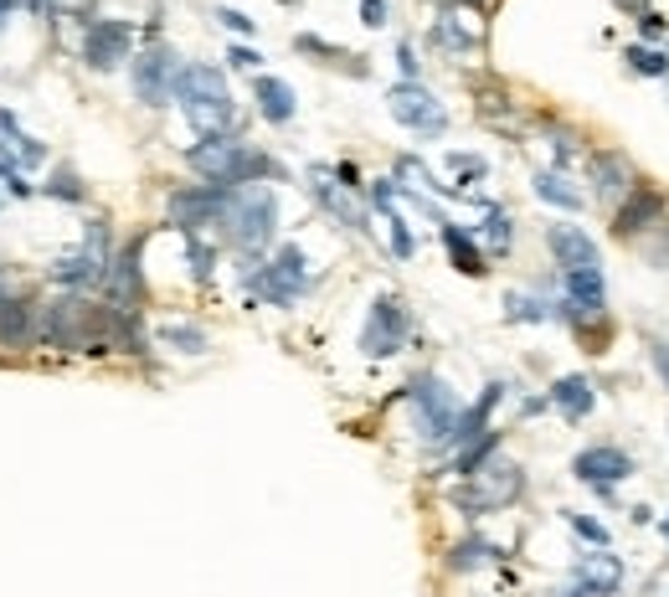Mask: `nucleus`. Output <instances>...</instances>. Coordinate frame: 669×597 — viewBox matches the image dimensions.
I'll list each match as a JSON object with an SVG mask.
<instances>
[{"label": "nucleus", "mask_w": 669, "mask_h": 597, "mask_svg": "<svg viewBox=\"0 0 669 597\" xmlns=\"http://www.w3.org/2000/svg\"><path fill=\"white\" fill-rule=\"evenodd\" d=\"M186 165L201 175L206 186H263V181H278V160L253 150L242 134H217V139H201L191 145Z\"/></svg>", "instance_id": "f257e3e1"}, {"label": "nucleus", "mask_w": 669, "mask_h": 597, "mask_svg": "<svg viewBox=\"0 0 669 597\" xmlns=\"http://www.w3.org/2000/svg\"><path fill=\"white\" fill-rule=\"evenodd\" d=\"M175 103H181L186 124L201 134V139H217V134H237L232 124V93H227V78L217 67L206 62H186L181 73H175Z\"/></svg>", "instance_id": "f03ea898"}, {"label": "nucleus", "mask_w": 669, "mask_h": 597, "mask_svg": "<svg viewBox=\"0 0 669 597\" xmlns=\"http://www.w3.org/2000/svg\"><path fill=\"white\" fill-rule=\"evenodd\" d=\"M222 232L237 253L258 258L278 232V191L273 186H232L227 212H222Z\"/></svg>", "instance_id": "7ed1b4c3"}, {"label": "nucleus", "mask_w": 669, "mask_h": 597, "mask_svg": "<svg viewBox=\"0 0 669 597\" xmlns=\"http://www.w3.org/2000/svg\"><path fill=\"white\" fill-rule=\"evenodd\" d=\"M525 489V469L510 459V453H489L484 464H474L464 474V484L453 489V505L469 510V515H489V510H510Z\"/></svg>", "instance_id": "20e7f679"}, {"label": "nucleus", "mask_w": 669, "mask_h": 597, "mask_svg": "<svg viewBox=\"0 0 669 597\" xmlns=\"http://www.w3.org/2000/svg\"><path fill=\"white\" fill-rule=\"evenodd\" d=\"M407 402H412L417 438L428 443V448H453L459 423H464V407H459V397H453V386L438 381V376H417L407 386Z\"/></svg>", "instance_id": "39448f33"}, {"label": "nucleus", "mask_w": 669, "mask_h": 597, "mask_svg": "<svg viewBox=\"0 0 669 597\" xmlns=\"http://www.w3.org/2000/svg\"><path fill=\"white\" fill-rule=\"evenodd\" d=\"M109 263H114V253H109V222H88V237H83V248H73V253H62V258H52V268H47V278L57 289H67V294H103V278H109Z\"/></svg>", "instance_id": "423d86ee"}, {"label": "nucleus", "mask_w": 669, "mask_h": 597, "mask_svg": "<svg viewBox=\"0 0 669 597\" xmlns=\"http://www.w3.org/2000/svg\"><path fill=\"white\" fill-rule=\"evenodd\" d=\"M309 284H314V273H309V258H304L299 242H284V248H278L263 268H253V289L268 304H278V309H289Z\"/></svg>", "instance_id": "0eeeda50"}, {"label": "nucleus", "mask_w": 669, "mask_h": 597, "mask_svg": "<svg viewBox=\"0 0 669 597\" xmlns=\"http://www.w3.org/2000/svg\"><path fill=\"white\" fill-rule=\"evenodd\" d=\"M407 335H412V314H407V304H402L397 294H381V299L371 304V314H366L361 350H366L371 361H386V356H397V350L407 345Z\"/></svg>", "instance_id": "6e6552de"}, {"label": "nucleus", "mask_w": 669, "mask_h": 597, "mask_svg": "<svg viewBox=\"0 0 669 597\" xmlns=\"http://www.w3.org/2000/svg\"><path fill=\"white\" fill-rule=\"evenodd\" d=\"M227 191L232 186H186L170 196V227L181 237H201L206 227H222V212H227Z\"/></svg>", "instance_id": "1a4fd4ad"}, {"label": "nucleus", "mask_w": 669, "mask_h": 597, "mask_svg": "<svg viewBox=\"0 0 669 597\" xmlns=\"http://www.w3.org/2000/svg\"><path fill=\"white\" fill-rule=\"evenodd\" d=\"M175 73H181V62L165 42H150L129 62V78H134V98L145 103V109H165L170 93H175Z\"/></svg>", "instance_id": "9d476101"}, {"label": "nucleus", "mask_w": 669, "mask_h": 597, "mask_svg": "<svg viewBox=\"0 0 669 597\" xmlns=\"http://www.w3.org/2000/svg\"><path fill=\"white\" fill-rule=\"evenodd\" d=\"M386 109H392V119L412 134H443L448 129V109L422 83H397L386 93Z\"/></svg>", "instance_id": "9b49d317"}, {"label": "nucleus", "mask_w": 669, "mask_h": 597, "mask_svg": "<svg viewBox=\"0 0 669 597\" xmlns=\"http://www.w3.org/2000/svg\"><path fill=\"white\" fill-rule=\"evenodd\" d=\"M83 62L93 67V73H114V67L134 62V26L129 21H88Z\"/></svg>", "instance_id": "f8f14e48"}, {"label": "nucleus", "mask_w": 669, "mask_h": 597, "mask_svg": "<svg viewBox=\"0 0 669 597\" xmlns=\"http://www.w3.org/2000/svg\"><path fill=\"white\" fill-rule=\"evenodd\" d=\"M572 474H577L587 489H597L603 500H613V489L633 474V459H628L618 443H592V448H582L577 459H572Z\"/></svg>", "instance_id": "ddd939ff"}, {"label": "nucleus", "mask_w": 669, "mask_h": 597, "mask_svg": "<svg viewBox=\"0 0 669 597\" xmlns=\"http://www.w3.org/2000/svg\"><path fill=\"white\" fill-rule=\"evenodd\" d=\"M139 299H145V273H139V242H129L124 253H114L109 278H103V304L114 314H139Z\"/></svg>", "instance_id": "4468645a"}, {"label": "nucleus", "mask_w": 669, "mask_h": 597, "mask_svg": "<svg viewBox=\"0 0 669 597\" xmlns=\"http://www.w3.org/2000/svg\"><path fill=\"white\" fill-rule=\"evenodd\" d=\"M309 196L320 201L340 227H350V232H371V227H366V212H361V201H356V191H350L340 175H330V170L314 165V170H309Z\"/></svg>", "instance_id": "2eb2a0df"}, {"label": "nucleus", "mask_w": 669, "mask_h": 597, "mask_svg": "<svg viewBox=\"0 0 669 597\" xmlns=\"http://www.w3.org/2000/svg\"><path fill=\"white\" fill-rule=\"evenodd\" d=\"M659 217H664V191L639 181V186H633V191L613 206V232H618V237H639V232L654 227Z\"/></svg>", "instance_id": "dca6fc26"}, {"label": "nucleus", "mask_w": 669, "mask_h": 597, "mask_svg": "<svg viewBox=\"0 0 669 597\" xmlns=\"http://www.w3.org/2000/svg\"><path fill=\"white\" fill-rule=\"evenodd\" d=\"M587 175H592V191H597V201H603V206H618L633 186H639V181H633V165L618 150H597L587 160Z\"/></svg>", "instance_id": "f3484780"}, {"label": "nucleus", "mask_w": 669, "mask_h": 597, "mask_svg": "<svg viewBox=\"0 0 669 597\" xmlns=\"http://www.w3.org/2000/svg\"><path fill=\"white\" fill-rule=\"evenodd\" d=\"M572 582H577L587 597H618V587H623V561H618L608 546H603V551H587V556L577 561Z\"/></svg>", "instance_id": "a211bd4d"}, {"label": "nucleus", "mask_w": 669, "mask_h": 597, "mask_svg": "<svg viewBox=\"0 0 669 597\" xmlns=\"http://www.w3.org/2000/svg\"><path fill=\"white\" fill-rule=\"evenodd\" d=\"M31 340H37V299H0V350H26Z\"/></svg>", "instance_id": "6ab92c4d"}, {"label": "nucleus", "mask_w": 669, "mask_h": 597, "mask_svg": "<svg viewBox=\"0 0 669 597\" xmlns=\"http://www.w3.org/2000/svg\"><path fill=\"white\" fill-rule=\"evenodd\" d=\"M546 248L551 258L561 263V273H572V268H597V242L582 232V227H546Z\"/></svg>", "instance_id": "aec40b11"}, {"label": "nucleus", "mask_w": 669, "mask_h": 597, "mask_svg": "<svg viewBox=\"0 0 669 597\" xmlns=\"http://www.w3.org/2000/svg\"><path fill=\"white\" fill-rule=\"evenodd\" d=\"M479 42H484V26L474 16H464V11H443L438 26H433V47H443L453 57H469Z\"/></svg>", "instance_id": "412c9836"}, {"label": "nucleus", "mask_w": 669, "mask_h": 597, "mask_svg": "<svg viewBox=\"0 0 669 597\" xmlns=\"http://www.w3.org/2000/svg\"><path fill=\"white\" fill-rule=\"evenodd\" d=\"M0 160H11L16 170H21V165H42V160H47V145H42V139H31V134L16 124V114H11V109H0Z\"/></svg>", "instance_id": "4be33fe9"}, {"label": "nucleus", "mask_w": 669, "mask_h": 597, "mask_svg": "<svg viewBox=\"0 0 669 597\" xmlns=\"http://www.w3.org/2000/svg\"><path fill=\"white\" fill-rule=\"evenodd\" d=\"M253 98H258V114H263L268 124H289V119L299 114L294 88H289L284 78H273V73H258V78H253Z\"/></svg>", "instance_id": "5701e85b"}, {"label": "nucleus", "mask_w": 669, "mask_h": 597, "mask_svg": "<svg viewBox=\"0 0 669 597\" xmlns=\"http://www.w3.org/2000/svg\"><path fill=\"white\" fill-rule=\"evenodd\" d=\"M567 423H582V417L597 407V392H592V381L587 376H556L551 381V397H546Z\"/></svg>", "instance_id": "b1692460"}, {"label": "nucleus", "mask_w": 669, "mask_h": 597, "mask_svg": "<svg viewBox=\"0 0 669 597\" xmlns=\"http://www.w3.org/2000/svg\"><path fill=\"white\" fill-rule=\"evenodd\" d=\"M438 237H443V248H448V258H453V268H459V273H469V278H479L484 273V248H479V242L459 227V222H438Z\"/></svg>", "instance_id": "393cba45"}, {"label": "nucleus", "mask_w": 669, "mask_h": 597, "mask_svg": "<svg viewBox=\"0 0 669 597\" xmlns=\"http://www.w3.org/2000/svg\"><path fill=\"white\" fill-rule=\"evenodd\" d=\"M536 196L561 212H582V191L567 181V170H536Z\"/></svg>", "instance_id": "a878e982"}, {"label": "nucleus", "mask_w": 669, "mask_h": 597, "mask_svg": "<svg viewBox=\"0 0 669 597\" xmlns=\"http://www.w3.org/2000/svg\"><path fill=\"white\" fill-rule=\"evenodd\" d=\"M479 242H484L489 253H510V242H515V222H510V212L489 206V217H484V227H479Z\"/></svg>", "instance_id": "bb28decb"}, {"label": "nucleus", "mask_w": 669, "mask_h": 597, "mask_svg": "<svg viewBox=\"0 0 669 597\" xmlns=\"http://www.w3.org/2000/svg\"><path fill=\"white\" fill-rule=\"evenodd\" d=\"M489 561H495V546L479 541V536H469V541H459V546L448 551V567L453 572H479V567H489Z\"/></svg>", "instance_id": "cd10ccee"}, {"label": "nucleus", "mask_w": 669, "mask_h": 597, "mask_svg": "<svg viewBox=\"0 0 669 597\" xmlns=\"http://www.w3.org/2000/svg\"><path fill=\"white\" fill-rule=\"evenodd\" d=\"M155 335H160L170 350H186V356H201V350H206V330H196V325H181V320H165Z\"/></svg>", "instance_id": "c85d7f7f"}, {"label": "nucleus", "mask_w": 669, "mask_h": 597, "mask_svg": "<svg viewBox=\"0 0 669 597\" xmlns=\"http://www.w3.org/2000/svg\"><path fill=\"white\" fill-rule=\"evenodd\" d=\"M42 191H47L52 201H67V206H83V201H88L83 175H78V170H67V165H62V170H52V181H47Z\"/></svg>", "instance_id": "c756f323"}, {"label": "nucleus", "mask_w": 669, "mask_h": 597, "mask_svg": "<svg viewBox=\"0 0 669 597\" xmlns=\"http://www.w3.org/2000/svg\"><path fill=\"white\" fill-rule=\"evenodd\" d=\"M479 119H489V124L505 129V134H515V129H520V114L510 109V103H505L500 93H479Z\"/></svg>", "instance_id": "7c9ffc66"}, {"label": "nucleus", "mask_w": 669, "mask_h": 597, "mask_svg": "<svg viewBox=\"0 0 669 597\" xmlns=\"http://www.w3.org/2000/svg\"><path fill=\"white\" fill-rule=\"evenodd\" d=\"M505 320H525V325H541L546 320V304L541 299H531V294H505Z\"/></svg>", "instance_id": "2f4dec72"}, {"label": "nucleus", "mask_w": 669, "mask_h": 597, "mask_svg": "<svg viewBox=\"0 0 669 597\" xmlns=\"http://www.w3.org/2000/svg\"><path fill=\"white\" fill-rule=\"evenodd\" d=\"M628 67L639 78H664L669 73V52H654V47H633L628 52Z\"/></svg>", "instance_id": "473e14b6"}, {"label": "nucleus", "mask_w": 669, "mask_h": 597, "mask_svg": "<svg viewBox=\"0 0 669 597\" xmlns=\"http://www.w3.org/2000/svg\"><path fill=\"white\" fill-rule=\"evenodd\" d=\"M567 525H572V531H577L582 541H592L597 551L608 546V525H603V520H592V515H577V510H567Z\"/></svg>", "instance_id": "72a5a7b5"}, {"label": "nucleus", "mask_w": 669, "mask_h": 597, "mask_svg": "<svg viewBox=\"0 0 669 597\" xmlns=\"http://www.w3.org/2000/svg\"><path fill=\"white\" fill-rule=\"evenodd\" d=\"M546 134H551V145H556V160L567 165V160L577 155V134H572V129H561V124H546Z\"/></svg>", "instance_id": "f704fd0d"}, {"label": "nucleus", "mask_w": 669, "mask_h": 597, "mask_svg": "<svg viewBox=\"0 0 669 597\" xmlns=\"http://www.w3.org/2000/svg\"><path fill=\"white\" fill-rule=\"evenodd\" d=\"M217 21H222L227 31H237V37H253V31H258V21H253V16H242V11H232V6H222V11H217Z\"/></svg>", "instance_id": "c9c22d12"}, {"label": "nucleus", "mask_w": 669, "mask_h": 597, "mask_svg": "<svg viewBox=\"0 0 669 597\" xmlns=\"http://www.w3.org/2000/svg\"><path fill=\"white\" fill-rule=\"evenodd\" d=\"M47 11L73 16V21H88V16H93V0H47Z\"/></svg>", "instance_id": "e433bc0d"}, {"label": "nucleus", "mask_w": 669, "mask_h": 597, "mask_svg": "<svg viewBox=\"0 0 669 597\" xmlns=\"http://www.w3.org/2000/svg\"><path fill=\"white\" fill-rule=\"evenodd\" d=\"M453 170H459L464 186H469V181H479V175H484V160L479 155H453Z\"/></svg>", "instance_id": "4c0bfd02"}, {"label": "nucleus", "mask_w": 669, "mask_h": 597, "mask_svg": "<svg viewBox=\"0 0 669 597\" xmlns=\"http://www.w3.org/2000/svg\"><path fill=\"white\" fill-rule=\"evenodd\" d=\"M227 62H232V67H242V73H258V62H263V57H258L253 47H232V52H227Z\"/></svg>", "instance_id": "58836bf2"}, {"label": "nucleus", "mask_w": 669, "mask_h": 597, "mask_svg": "<svg viewBox=\"0 0 669 597\" xmlns=\"http://www.w3.org/2000/svg\"><path fill=\"white\" fill-rule=\"evenodd\" d=\"M397 67H402V78H407V83H417V52H412V42L397 47Z\"/></svg>", "instance_id": "ea45409f"}, {"label": "nucleus", "mask_w": 669, "mask_h": 597, "mask_svg": "<svg viewBox=\"0 0 669 597\" xmlns=\"http://www.w3.org/2000/svg\"><path fill=\"white\" fill-rule=\"evenodd\" d=\"M361 21L366 26H386V0H361Z\"/></svg>", "instance_id": "a19ab883"}, {"label": "nucleus", "mask_w": 669, "mask_h": 597, "mask_svg": "<svg viewBox=\"0 0 669 597\" xmlns=\"http://www.w3.org/2000/svg\"><path fill=\"white\" fill-rule=\"evenodd\" d=\"M649 356H654V371H659V381L669 386V345H664V340H654V345H649Z\"/></svg>", "instance_id": "79ce46f5"}, {"label": "nucleus", "mask_w": 669, "mask_h": 597, "mask_svg": "<svg viewBox=\"0 0 669 597\" xmlns=\"http://www.w3.org/2000/svg\"><path fill=\"white\" fill-rule=\"evenodd\" d=\"M639 31L644 37H664V16H639Z\"/></svg>", "instance_id": "37998d69"}, {"label": "nucleus", "mask_w": 669, "mask_h": 597, "mask_svg": "<svg viewBox=\"0 0 669 597\" xmlns=\"http://www.w3.org/2000/svg\"><path fill=\"white\" fill-rule=\"evenodd\" d=\"M551 597H587V592H582V587H577V582H567V587H556V592H551Z\"/></svg>", "instance_id": "c03bdc74"}, {"label": "nucleus", "mask_w": 669, "mask_h": 597, "mask_svg": "<svg viewBox=\"0 0 669 597\" xmlns=\"http://www.w3.org/2000/svg\"><path fill=\"white\" fill-rule=\"evenodd\" d=\"M11 11H16V0H0V21H6Z\"/></svg>", "instance_id": "a18cd8bd"}, {"label": "nucleus", "mask_w": 669, "mask_h": 597, "mask_svg": "<svg viewBox=\"0 0 669 597\" xmlns=\"http://www.w3.org/2000/svg\"><path fill=\"white\" fill-rule=\"evenodd\" d=\"M459 6H489V0H459Z\"/></svg>", "instance_id": "49530a36"}, {"label": "nucleus", "mask_w": 669, "mask_h": 597, "mask_svg": "<svg viewBox=\"0 0 669 597\" xmlns=\"http://www.w3.org/2000/svg\"><path fill=\"white\" fill-rule=\"evenodd\" d=\"M664 541H669V515H664Z\"/></svg>", "instance_id": "de8ad7c7"}]
</instances>
